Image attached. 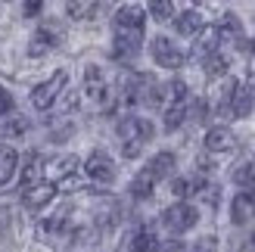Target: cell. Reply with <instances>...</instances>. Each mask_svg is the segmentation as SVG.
<instances>
[{
  "instance_id": "6",
  "label": "cell",
  "mask_w": 255,
  "mask_h": 252,
  "mask_svg": "<svg viewBox=\"0 0 255 252\" xmlns=\"http://www.w3.org/2000/svg\"><path fill=\"white\" fill-rule=\"evenodd\" d=\"M84 171H87V178L97 181V184L116 181V162H112V156L103 153V149H94V153L84 159Z\"/></svg>"
},
{
  "instance_id": "28",
  "label": "cell",
  "mask_w": 255,
  "mask_h": 252,
  "mask_svg": "<svg viewBox=\"0 0 255 252\" xmlns=\"http://www.w3.org/2000/svg\"><path fill=\"white\" fill-rule=\"evenodd\" d=\"M199 184H202V181H193V178H174V181H171V193H174L177 199H187L190 193L199 190Z\"/></svg>"
},
{
  "instance_id": "10",
  "label": "cell",
  "mask_w": 255,
  "mask_h": 252,
  "mask_svg": "<svg viewBox=\"0 0 255 252\" xmlns=\"http://www.w3.org/2000/svg\"><path fill=\"white\" fill-rule=\"evenodd\" d=\"M252 109H255V97H252L249 81H234V91H231V119H249Z\"/></svg>"
},
{
  "instance_id": "29",
  "label": "cell",
  "mask_w": 255,
  "mask_h": 252,
  "mask_svg": "<svg viewBox=\"0 0 255 252\" xmlns=\"http://www.w3.org/2000/svg\"><path fill=\"white\" fill-rule=\"evenodd\" d=\"M12 231H16V221H12L9 209H0V240H6V237H12Z\"/></svg>"
},
{
  "instance_id": "12",
  "label": "cell",
  "mask_w": 255,
  "mask_h": 252,
  "mask_svg": "<svg viewBox=\"0 0 255 252\" xmlns=\"http://www.w3.org/2000/svg\"><path fill=\"white\" fill-rule=\"evenodd\" d=\"M78 156H72V153H66V156H53L50 162H44V178L47 181H66V178H72L75 171H78Z\"/></svg>"
},
{
  "instance_id": "15",
  "label": "cell",
  "mask_w": 255,
  "mask_h": 252,
  "mask_svg": "<svg viewBox=\"0 0 255 252\" xmlns=\"http://www.w3.org/2000/svg\"><path fill=\"white\" fill-rule=\"evenodd\" d=\"M202 28H206V19H202L199 9H184L174 16V31L181 37H196Z\"/></svg>"
},
{
  "instance_id": "31",
  "label": "cell",
  "mask_w": 255,
  "mask_h": 252,
  "mask_svg": "<svg viewBox=\"0 0 255 252\" xmlns=\"http://www.w3.org/2000/svg\"><path fill=\"white\" fill-rule=\"evenodd\" d=\"M41 9H44V0H25L22 16L25 19H34V16H41Z\"/></svg>"
},
{
  "instance_id": "20",
  "label": "cell",
  "mask_w": 255,
  "mask_h": 252,
  "mask_svg": "<svg viewBox=\"0 0 255 252\" xmlns=\"http://www.w3.org/2000/svg\"><path fill=\"white\" fill-rule=\"evenodd\" d=\"M215 28H218V37H221V44L224 41H243V22H240L234 12H224V16L218 19V25H215Z\"/></svg>"
},
{
  "instance_id": "24",
  "label": "cell",
  "mask_w": 255,
  "mask_h": 252,
  "mask_svg": "<svg viewBox=\"0 0 255 252\" xmlns=\"http://www.w3.org/2000/svg\"><path fill=\"white\" fill-rule=\"evenodd\" d=\"M234 184L243 187V190H255V159H249V162L234 168Z\"/></svg>"
},
{
  "instance_id": "2",
  "label": "cell",
  "mask_w": 255,
  "mask_h": 252,
  "mask_svg": "<svg viewBox=\"0 0 255 252\" xmlns=\"http://www.w3.org/2000/svg\"><path fill=\"white\" fill-rule=\"evenodd\" d=\"M84 97L91 100L94 106H109L116 103V91L109 87V78L100 66H87L84 69Z\"/></svg>"
},
{
  "instance_id": "23",
  "label": "cell",
  "mask_w": 255,
  "mask_h": 252,
  "mask_svg": "<svg viewBox=\"0 0 255 252\" xmlns=\"http://www.w3.org/2000/svg\"><path fill=\"white\" fill-rule=\"evenodd\" d=\"M227 69H231V59H227L221 50H215V53L206 56V75L209 78H224Z\"/></svg>"
},
{
  "instance_id": "3",
  "label": "cell",
  "mask_w": 255,
  "mask_h": 252,
  "mask_svg": "<svg viewBox=\"0 0 255 252\" xmlns=\"http://www.w3.org/2000/svg\"><path fill=\"white\" fill-rule=\"evenodd\" d=\"M66 84H69V75L66 72H53L47 81H41V84H34L31 87V106L37 109V112H47L50 106L59 100V94L66 91Z\"/></svg>"
},
{
  "instance_id": "8",
  "label": "cell",
  "mask_w": 255,
  "mask_h": 252,
  "mask_svg": "<svg viewBox=\"0 0 255 252\" xmlns=\"http://www.w3.org/2000/svg\"><path fill=\"white\" fill-rule=\"evenodd\" d=\"M59 31L53 28V25H41L34 34H31V41H28V56H34V59H41V56H47V53H53V50L59 47Z\"/></svg>"
},
{
  "instance_id": "5",
  "label": "cell",
  "mask_w": 255,
  "mask_h": 252,
  "mask_svg": "<svg viewBox=\"0 0 255 252\" xmlns=\"http://www.w3.org/2000/svg\"><path fill=\"white\" fill-rule=\"evenodd\" d=\"M149 53H152V62L156 66H162V69H181L184 66V50L177 47L171 37H165V34H159V37H152V44H149Z\"/></svg>"
},
{
  "instance_id": "21",
  "label": "cell",
  "mask_w": 255,
  "mask_h": 252,
  "mask_svg": "<svg viewBox=\"0 0 255 252\" xmlns=\"http://www.w3.org/2000/svg\"><path fill=\"white\" fill-rule=\"evenodd\" d=\"M131 252H162V240L152 234V228H140L131 237Z\"/></svg>"
},
{
  "instance_id": "19",
  "label": "cell",
  "mask_w": 255,
  "mask_h": 252,
  "mask_svg": "<svg viewBox=\"0 0 255 252\" xmlns=\"http://www.w3.org/2000/svg\"><path fill=\"white\" fill-rule=\"evenodd\" d=\"M218 47H221L218 28H215V25L209 28V25H206V28H202V31L196 34V44H193V56L206 59V56H209V53H215V50H218Z\"/></svg>"
},
{
  "instance_id": "32",
  "label": "cell",
  "mask_w": 255,
  "mask_h": 252,
  "mask_svg": "<svg viewBox=\"0 0 255 252\" xmlns=\"http://www.w3.org/2000/svg\"><path fill=\"white\" fill-rule=\"evenodd\" d=\"M215 249H218V240H215L212 234L209 237H199L196 246H193V252H215Z\"/></svg>"
},
{
  "instance_id": "17",
  "label": "cell",
  "mask_w": 255,
  "mask_h": 252,
  "mask_svg": "<svg viewBox=\"0 0 255 252\" xmlns=\"http://www.w3.org/2000/svg\"><path fill=\"white\" fill-rule=\"evenodd\" d=\"M16 171H19V153L9 143H3V146H0V187L12 184Z\"/></svg>"
},
{
  "instance_id": "1",
  "label": "cell",
  "mask_w": 255,
  "mask_h": 252,
  "mask_svg": "<svg viewBox=\"0 0 255 252\" xmlns=\"http://www.w3.org/2000/svg\"><path fill=\"white\" fill-rule=\"evenodd\" d=\"M152 134H156V128H152V122L143 119V116H125L119 122V143H122V156L125 159H137L140 149H143Z\"/></svg>"
},
{
  "instance_id": "34",
  "label": "cell",
  "mask_w": 255,
  "mask_h": 252,
  "mask_svg": "<svg viewBox=\"0 0 255 252\" xmlns=\"http://www.w3.org/2000/svg\"><path fill=\"white\" fill-rule=\"evenodd\" d=\"M0 3H6V0H0Z\"/></svg>"
},
{
  "instance_id": "22",
  "label": "cell",
  "mask_w": 255,
  "mask_h": 252,
  "mask_svg": "<svg viewBox=\"0 0 255 252\" xmlns=\"http://www.w3.org/2000/svg\"><path fill=\"white\" fill-rule=\"evenodd\" d=\"M94 12H97V0H66V16L75 22L94 19Z\"/></svg>"
},
{
  "instance_id": "11",
  "label": "cell",
  "mask_w": 255,
  "mask_h": 252,
  "mask_svg": "<svg viewBox=\"0 0 255 252\" xmlns=\"http://www.w3.org/2000/svg\"><path fill=\"white\" fill-rule=\"evenodd\" d=\"M112 25H116L119 31H143L146 12L140 9L137 3H122V6L116 9V16H112Z\"/></svg>"
},
{
  "instance_id": "26",
  "label": "cell",
  "mask_w": 255,
  "mask_h": 252,
  "mask_svg": "<svg viewBox=\"0 0 255 252\" xmlns=\"http://www.w3.org/2000/svg\"><path fill=\"white\" fill-rule=\"evenodd\" d=\"M28 128H31V125H28V119H25V116H12L0 131H3L6 140H22V137L28 134Z\"/></svg>"
},
{
  "instance_id": "13",
  "label": "cell",
  "mask_w": 255,
  "mask_h": 252,
  "mask_svg": "<svg viewBox=\"0 0 255 252\" xmlns=\"http://www.w3.org/2000/svg\"><path fill=\"white\" fill-rule=\"evenodd\" d=\"M206 149L209 153H231V149H237V134L227 128V125H215V128L206 131Z\"/></svg>"
},
{
  "instance_id": "18",
  "label": "cell",
  "mask_w": 255,
  "mask_h": 252,
  "mask_svg": "<svg viewBox=\"0 0 255 252\" xmlns=\"http://www.w3.org/2000/svg\"><path fill=\"white\" fill-rule=\"evenodd\" d=\"M156 184H159L156 171L146 165L143 171H137V178L131 181V196H134V199H149V196H152V190H156Z\"/></svg>"
},
{
  "instance_id": "7",
  "label": "cell",
  "mask_w": 255,
  "mask_h": 252,
  "mask_svg": "<svg viewBox=\"0 0 255 252\" xmlns=\"http://www.w3.org/2000/svg\"><path fill=\"white\" fill-rule=\"evenodd\" d=\"M53 196H56V184L53 181H37V184H28L22 190V206L28 212H41V209H47L53 203Z\"/></svg>"
},
{
  "instance_id": "9",
  "label": "cell",
  "mask_w": 255,
  "mask_h": 252,
  "mask_svg": "<svg viewBox=\"0 0 255 252\" xmlns=\"http://www.w3.org/2000/svg\"><path fill=\"white\" fill-rule=\"evenodd\" d=\"M140 44H143V31H119L116 28V41H112V56L122 62H131L140 53Z\"/></svg>"
},
{
  "instance_id": "33",
  "label": "cell",
  "mask_w": 255,
  "mask_h": 252,
  "mask_svg": "<svg viewBox=\"0 0 255 252\" xmlns=\"http://www.w3.org/2000/svg\"><path fill=\"white\" fill-rule=\"evenodd\" d=\"M243 252H255V231H252V237H249V243L243 246Z\"/></svg>"
},
{
  "instance_id": "14",
  "label": "cell",
  "mask_w": 255,
  "mask_h": 252,
  "mask_svg": "<svg viewBox=\"0 0 255 252\" xmlns=\"http://www.w3.org/2000/svg\"><path fill=\"white\" fill-rule=\"evenodd\" d=\"M255 218V190H243V193H237L234 196V203H231V221L237 224H246Z\"/></svg>"
},
{
  "instance_id": "25",
  "label": "cell",
  "mask_w": 255,
  "mask_h": 252,
  "mask_svg": "<svg viewBox=\"0 0 255 252\" xmlns=\"http://www.w3.org/2000/svg\"><path fill=\"white\" fill-rule=\"evenodd\" d=\"M174 153H156L149 159V168L156 171V178L162 181V178H171V171H174Z\"/></svg>"
},
{
  "instance_id": "27",
  "label": "cell",
  "mask_w": 255,
  "mask_h": 252,
  "mask_svg": "<svg viewBox=\"0 0 255 252\" xmlns=\"http://www.w3.org/2000/svg\"><path fill=\"white\" fill-rule=\"evenodd\" d=\"M146 6H149V16L156 22L174 19V0H146Z\"/></svg>"
},
{
  "instance_id": "4",
  "label": "cell",
  "mask_w": 255,
  "mask_h": 252,
  "mask_svg": "<svg viewBox=\"0 0 255 252\" xmlns=\"http://www.w3.org/2000/svg\"><path fill=\"white\" fill-rule=\"evenodd\" d=\"M196 221H199V212H196V206H190L187 199H181V203H174L162 212V224H165L168 234H187V231L196 228Z\"/></svg>"
},
{
  "instance_id": "30",
  "label": "cell",
  "mask_w": 255,
  "mask_h": 252,
  "mask_svg": "<svg viewBox=\"0 0 255 252\" xmlns=\"http://www.w3.org/2000/svg\"><path fill=\"white\" fill-rule=\"evenodd\" d=\"M12 109H16V103H12V94L6 91L3 84H0V116H9Z\"/></svg>"
},
{
  "instance_id": "16",
  "label": "cell",
  "mask_w": 255,
  "mask_h": 252,
  "mask_svg": "<svg viewBox=\"0 0 255 252\" xmlns=\"http://www.w3.org/2000/svg\"><path fill=\"white\" fill-rule=\"evenodd\" d=\"M22 162V187H28V184H37V181H44V156L41 153H31L19 159Z\"/></svg>"
}]
</instances>
